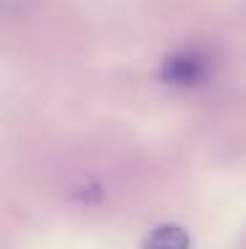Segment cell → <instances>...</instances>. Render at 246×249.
<instances>
[{"instance_id":"obj_1","label":"cell","mask_w":246,"mask_h":249,"mask_svg":"<svg viewBox=\"0 0 246 249\" xmlns=\"http://www.w3.org/2000/svg\"><path fill=\"white\" fill-rule=\"evenodd\" d=\"M162 80L175 88L201 85L212 74V53L201 45H183L162 61Z\"/></svg>"},{"instance_id":"obj_2","label":"cell","mask_w":246,"mask_h":249,"mask_svg":"<svg viewBox=\"0 0 246 249\" xmlns=\"http://www.w3.org/2000/svg\"><path fill=\"white\" fill-rule=\"evenodd\" d=\"M191 239L180 225H159L156 231H151V236L146 239L143 249H188Z\"/></svg>"}]
</instances>
